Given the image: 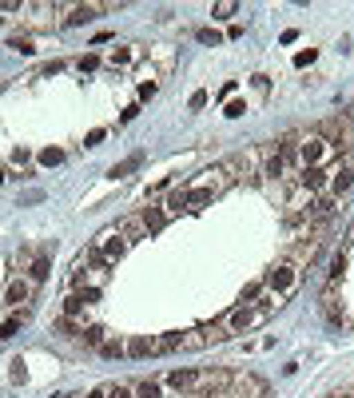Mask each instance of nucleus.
Instances as JSON below:
<instances>
[{"label":"nucleus","instance_id":"1","mask_svg":"<svg viewBox=\"0 0 354 398\" xmlns=\"http://www.w3.org/2000/svg\"><path fill=\"white\" fill-rule=\"evenodd\" d=\"M223 168H227V175H231L235 183H255V179H259V168H263V156H259V147H247V152L227 156Z\"/></svg>","mask_w":354,"mask_h":398},{"label":"nucleus","instance_id":"2","mask_svg":"<svg viewBox=\"0 0 354 398\" xmlns=\"http://www.w3.org/2000/svg\"><path fill=\"white\" fill-rule=\"evenodd\" d=\"M88 247H92V251H96L100 259H108V263H115V259H120V255H124V251L131 247V243H128V235H124L120 227H108V231H100V235L92 239Z\"/></svg>","mask_w":354,"mask_h":398},{"label":"nucleus","instance_id":"3","mask_svg":"<svg viewBox=\"0 0 354 398\" xmlns=\"http://www.w3.org/2000/svg\"><path fill=\"white\" fill-rule=\"evenodd\" d=\"M263 283L274 287V295L287 299L290 291H295V283H299V267H295V263H279V267H271L267 275H263Z\"/></svg>","mask_w":354,"mask_h":398},{"label":"nucleus","instance_id":"4","mask_svg":"<svg viewBox=\"0 0 354 398\" xmlns=\"http://www.w3.org/2000/svg\"><path fill=\"white\" fill-rule=\"evenodd\" d=\"M36 299V283L32 279H12V283H8V291H4V307H8V311H28V302Z\"/></svg>","mask_w":354,"mask_h":398},{"label":"nucleus","instance_id":"5","mask_svg":"<svg viewBox=\"0 0 354 398\" xmlns=\"http://www.w3.org/2000/svg\"><path fill=\"white\" fill-rule=\"evenodd\" d=\"M167 219H171V215H167V207H163V203H147V207L136 211V223L144 227L147 235H160L163 227H167Z\"/></svg>","mask_w":354,"mask_h":398},{"label":"nucleus","instance_id":"6","mask_svg":"<svg viewBox=\"0 0 354 398\" xmlns=\"http://www.w3.org/2000/svg\"><path fill=\"white\" fill-rule=\"evenodd\" d=\"M199 382H203L199 370H179V366H176V370H167V374H163V386H167V390H176V395H192Z\"/></svg>","mask_w":354,"mask_h":398},{"label":"nucleus","instance_id":"7","mask_svg":"<svg viewBox=\"0 0 354 398\" xmlns=\"http://www.w3.org/2000/svg\"><path fill=\"white\" fill-rule=\"evenodd\" d=\"M128 354H131V359H147V354H156V338H151V334H136V338H128Z\"/></svg>","mask_w":354,"mask_h":398},{"label":"nucleus","instance_id":"8","mask_svg":"<svg viewBox=\"0 0 354 398\" xmlns=\"http://www.w3.org/2000/svg\"><path fill=\"white\" fill-rule=\"evenodd\" d=\"M131 395L136 398H163V379H144L131 386Z\"/></svg>","mask_w":354,"mask_h":398},{"label":"nucleus","instance_id":"9","mask_svg":"<svg viewBox=\"0 0 354 398\" xmlns=\"http://www.w3.org/2000/svg\"><path fill=\"white\" fill-rule=\"evenodd\" d=\"M263 291H267V283H263V279H255V283H247V287H243L239 302H259V299H263Z\"/></svg>","mask_w":354,"mask_h":398},{"label":"nucleus","instance_id":"10","mask_svg":"<svg viewBox=\"0 0 354 398\" xmlns=\"http://www.w3.org/2000/svg\"><path fill=\"white\" fill-rule=\"evenodd\" d=\"M56 331L60 334H68V338H80V323H76V318H64V315H56Z\"/></svg>","mask_w":354,"mask_h":398},{"label":"nucleus","instance_id":"11","mask_svg":"<svg viewBox=\"0 0 354 398\" xmlns=\"http://www.w3.org/2000/svg\"><path fill=\"white\" fill-rule=\"evenodd\" d=\"M100 354H104V359H120V354H128V343H124V338H108V343L100 347Z\"/></svg>","mask_w":354,"mask_h":398},{"label":"nucleus","instance_id":"12","mask_svg":"<svg viewBox=\"0 0 354 398\" xmlns=\"http://www.w3.org/2000/svg\"><path fill=\"white\" fill-rule=\"evenodd\" d=\"M80 343H88V347H104V343H108V338H104V327H84Z\"/></svg>","mask_w":354,"mask_h":398},{"label":"nucleus","instance_id":"13","mask_svg":"<svg viewBox=\"0 0 354 398\" xmlns=\"http://www.w3.org/2000/svg\"><path fill=\"white\" fill-rule=\"evenodd\" d=\"M28 279H32V283H44V279H48V259H44V255H36V263H32V271H28Z\"/></svg>","mask_w":354,"mask_h":398},{"label":"nucleus","instance_id":"14","mask_svg":"<svg viewBox=\"0 0 354 398\" xmlns=\"http://www.w3.org/2000/svg\"><path fill=\"white\" fill-rule=\"evenodd\" d=\"M239 12V4H215V16H219V20H227V16H235Z\"/></svg>","mask_w":354,"mask_h":398},{"label":"nucleus","instance_id":"15","mask_svg":"<svg viewBox=\"0 0 354 398\" xmlns=\"http://www.w3.org/2000/svg\"><path fill=\"white\" fill-rule=\"evenodd\" d=\"M108 398H136L131 386H108Z\"/></svg>","mask_w":354,"mask_h":398},{"label":"nucleus","instance_id":"16","mask_svg":"<svg viewBox=\"0 0 354 398\" xmlns=\"http://www.w3.org/2000/svg\"><path fill=\"white\" fill-rule=\"evenodd\" d=\"M12 48H20V52H32V44H28V36H12Z\"/></svg>","mask_w":354,"mask_h":398},{"label":"nucleus","instance_id":"17","mask_svg":"<svg viewBox=\"0 0 354 398\" xmlns=\"http://www.w3.org/2000/svg\"><path fill=\"white\" fill-rule=\"evenodd\" d=\"M84 398H108V386H96L92 395H84Z\"/></svg>","mask_w":354,"mask_h":398},{"label":"nucleus","instance_id":"18","mask_svg":"<svg viewBox=\"0 0 354 398\" xmlns=\"http://www.w3.org/2000/svg\"><path fill=\"white\" fill-rule=\"evenodd\" d=\"M0 179H4V172H0Z\"/></svg>","mask_w":354,"mask_h":398}]
</instances>
